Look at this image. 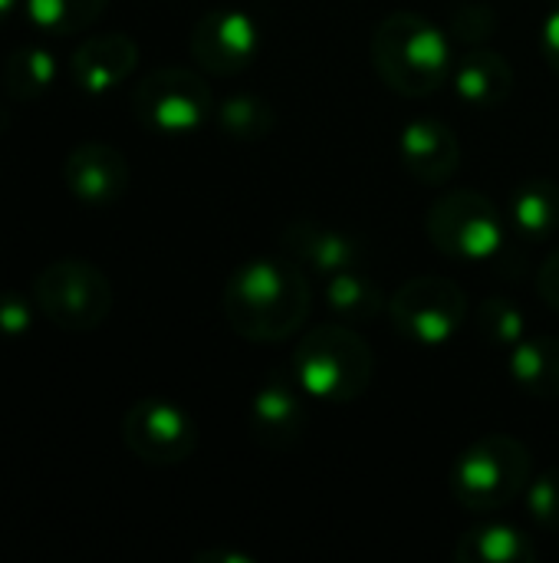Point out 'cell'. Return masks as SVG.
<instances>
[{
    "instance_id": "obj_31",
    "label": "cell",
    "mask_w": 559,
    "mask_h": 563,
    "mask_svg": "<svg viewBox=\"0 0 559 563\" xmlns=\"http://www.w3.org/2000/svg\"><path fill=\"white\" fill-rule=\"evenodd\" d=\"M13 10H16V0H0V23H3Z\"/></svg>"
},
{
    "instance_id": "obj_18",
    "label": "cell",
    "mask_w": 559,
    "mask_h": 563,
    "mask_svg": "<svg viewBox=\"0 0 559 563\" xmlns=\"http://www.w3.org/2000/svg\"><path fill=\"white\" fill-rule=\"evenodd\" d=\"M458 563H534L537 548L534 541L504 521H484L471 531H465L455 544Z\"/></svg>"
},
{
    "instance_id": "obj_5",
    "label": "cell",
    "mask_w": 559,
    "mask_h": 563,
    "mask_svg": "<svg viewBox=\"0 0 559 563\" xmlns=\"http://www.w3.org/2000/svg\"><path fill=\"white\" fill-rule=\"evenodd\" d=\"M425 234L432 247L455 261H491L507 238L501 208L471 188L438 195L425 211Z\"/></svg>"
},
{
    "instance_id": "obj_28",
    "label": "cell",
    "mask_w": 559,
    "mask_h": 563,
    "mask_svg": "<svg viewBox=\"0 0 559 563\" xmlns=\"http://www.w3.org/2000/svg\"><path fill=\"white\" fill-rule=\"evenodd\" d=\"M537 294L550 310L559 313V247L547 254V261L537 271Z\"/></svg>"
},
{
    "instance_id": "obj_9",
    "label": "cell",
    "mask_w": 559,
    "mask_h": 563,
    "mask_svg": "<svg viewBox=\"0 0 559 563\" xmlns=\"http://www.w3.org/2000/svg\"><path fill=\"white\" fill-rule=\"evenodd\" d=\"M122 442L138 462L171 468L194 455L198 426L168 399H138L122 416Z\"/></svg>"
},
{
    "instance_id": "obj_8",
    "label": "cell",
    "mask_w": 559,
    "mask_h": 563,
    "mask_svg": "<svg viewBox=\"0 0 559 563\" xmlns=\"http://www.w3.org/2000/svg\"><path fill=\"white\" fill-rule=\"evenodd\" d=\"M468 310L471 303L461 284L438 274L412 277L389 297V320L395 333L425 350L451 343L465 327Z\"/></svg>"
},
{
    "instance_id": "obj_13",
    "label": "cell",
    "mask_w": 559,
    "mask_h": 563,
    "mask_svg": "<svg viewBox=\"0 0 559 563\" xmlns=\"http://www.w3.org/2000/svg\"><path fill=\"white\" fill-rule=\"evenodd\" d=\"M280 247L283 254L300 264L306 274H320V277H333L339 271H353L362 267L366 261V247L356 234L323 224V221H290L280 231Z\"/></svg>"
},
{
    "instance_id": "obj_20",
    "label": "cell",
    "mask_w": 559,
    "mask_h": 563,
    "mask_svg": "<svg viewBox=\"0 0 559 563\" xmlns=\"http://www.w3.org/2000/svg\"><path fill=\"white\" fill-rule=\"evenodd\" d=\"M323 297H326V307L349 327L369 323V320L389 313V297L369 274H362V267L339 271V274L326 277Z\"/></svg>"
},
{
    "instance_id": "obj_19",
    "label": "cell",
    "mask_w": 559,
    "mask_h": 563,
    "mask_svg": "<svg viewBox=\"0 0 559 563\" xmlns=\"http://www.w3.org/2000/svg\"><path fill=\"white\" fill-rule=\"evenodd\" d=\"M507 221L524 241H550L559 231V185L550 178H527L507 201Z\"/></svg>"
},
{
    "instance_id": "obj_10",
    "label": "cell",
    "mask_w": 559,
    "mask_h": 563,
    "mask_svg": "<svg viewBox=\"0 0 559 563\" xmlns=\"http://www.w3.org/2000/svg\"><path fill=\"white\" fill-rule=\"evenodd\" d=\"M264 49L260 23L237 7H217L208 10L188 36V53L194 66L208 76H237L250 69V63Z\"/></svg>"
},
{
    "instance_id": "obj_15",
    "label": "cell",
    "mask_w": 559,
    "mask_h": 563,
    "mask_svg": "<svg viewBox=\"0 0 559 563\" xmlns=\"http://www.w3.org/2000/svg\"><path fill=\"white\" fill-rule=\"evenodd\" d=\"M135 63H138V46L128 33H99V36H86L76 46L69 59V73L76 89H82L86 96H105L132 76Z\"/></svg>"
},
{
    "instance_id": "obj_29",
    "label": "cell",
    "mask_w": 559,
    "mask_h": 563,
    "mask_svg": "<svg viewBox=\"0 0 559 563\" xmlns=\"http://www.w3.org/2000/svg\"><path fill=\"white\" fill-rule=\"evenodd\" d=\"M540 46H544V59L550 63V69L559 76V7L547 13L544 30H540Z\"/></svg>"
},
{
    "instance_id": "obj_14",
    "label": "cell",
    "mask_w": 559,
    "mask_h": 563,
    "mask_svg": "<svg viewBox=\"0 0 559 563\" xmlns=\"http://www.w3.org/2000/svg\"><path fill=\"white\" fill-rule=\"evenodd\" d=\"M63 181L82 205H115L128 191V158L109 142H79L63 162Z\"/></svg>"
},
{
    "instance_id": "obj_17",
    "label": "cell",
    "mask_w": 559,
    "mask_h": 563,
    "mask_svg": "<svg viewBox=\"0 0 559 563\" xmlns=\"http://www.w3.org/2000/svg\"><path fill=\"white\" fill-rule=\"evenodd\" d=\"M507 373L521 393L540 402L559 399V336H524L507 350Z\"/></svg>"
},
{
    "instance_id": "obj_6",
    "label": "cell",
    "mask_w": 559,
    "mask_h": 563,
    "mask_svg": "<svg viewBox=\"0 0 559 563\" xmlns=\"http://www.w3.org/2000/svg\"><path fill=\"white\" fill-rule=\"evenodd\" d=\"M132 115L148 132L191 135L214 115V92L188 66H158L132 89Z\"/></svg>"
},
{
    "instance_id": "obj_2",
    "label": "cell",
    "mask_w": 559,
    "mask_h": 563,
    "mask_svg": "<svg viewBox=\"0 0 559 563\" xmlns=\"http://www.w3.org/2000/svg\"><path fill=\"white\" fill-rule=\"evenodd\" d=\"M369 56L379 79L409 99L435 96L455 69L451 36L415 10H392L382 16L372 30Z\"/></svg>"
},
{
    "instance_id": "obj_24",
    "label": "cell",
    "mask_w": 559,
    "mask_h": 563,
    "mask_svg": "<svg viewBox=\"0 0 559 563\" xmlns=\"http://www.w3.org/2000/svg\"><path fill=\"white\" fill-rule=\"evenodd\" d=\"M478 333L497 350H514L527 336V317L511 297H484L478 303Z\"/></svg>"
},
{
    "instance_id": "obj_25",
    "label": "cell",
    "mask_w": 559,
    "mask_h": 563,
    "mask_svg": "<svg viewBox=\"0 0 559 563\" xmlns=\"http://www.w3.org/2000/svg\"><path fill=\"white\" fill-rule=\"evenodd\" d=\"M524 501H527L530 518L544 531H559V468H547L537 478H530Z\"/></svg>"
},
{
    "instance_id": "obj_4",
    "label": "cell",
    "mask_w": 559,
    "mask_h": 563,
    "mask_svg": "<svg viewBox=\"0 0 559 563\" xmlns=\"http://www.w3.org/2000/svg\"><path fill=\"white\" fill-rule=\"evenodd\" d=\"M534 478L530 449L504 432L481 435L471 442L448 472L451 498L471 515H494L514 505Z\"/></svg>"
},
{
    "instance_id": "obj_3",
    "label": "cell",
    "mask_w": 559,
    "mask_h": 563,
    "mask_svg": "<svg viewBox=\"0 0 559 563\" xmlns=\"http://www.w3.org/2000/svg\"><path fill=\"white\" fill-rule=\"evenodd\" d=\"M290 369L313 402L349 406L372 386L376 356L349 323H326L300 336Z\"/></svg>"
},
{
    "instance_id": "obj_1",
    "label": "cell",
    "mask_w": 559,
    "mask_h": 563,
    "mask_svg": "<svg viewBox=\"0 0 559 563\" xmlns=\"http://www.w3.org/2000/svg\"><path fill=\"white\" fill-rule=\"evenodd\" d=\"M221 310L237 336L250 343H283L306 327L313 290L306 271L290 257H250L231 271Z\"/></svg>"
},
{
    "instance_id": "obj_12",
    "label": "cell",
    "mask_w": 559,
    "mask_h": 563,
    "mask_svg": "<svg viewBox=\"0 0 559 563\" xmlns=\"http://www.w3.org/2000/svg\"><path fill=\"white\" fill-rule=\"evenodd\" d=\"M399 158L415 181L428 188L448 185L461 168L458 132L438 115H415L399 132Z\"/></svg>"
},
{
    "instance_id": "obj_21",
    "label": "cell",
    "mask_w": 559,
    "mask_h": 563,
    "mask_svg": "<svg viewBox=\"0 0 559 563\" xmlns=\"http://www.w3.org/2000/svg\"><path fill=\"white\" fill-rule=\"evenodd\" d=\"M53 82H56V59L46 46L23 43L3 63V89L20 102H33L46 96Z\"/></svg>"
},
{
    "instance_id": "obj_30",
    "label": "cell",
    "mask_w": 559,
    "mask_h": 563,
    "mask_svg": "<svg viewBox=\"0 0 559 563\" xmlns=\"http://www.w3.org/2000/svg\"><path fill=\"white\" fill-rule=\"evenodd\" d=\"M194 561L198 563H254L250 558H244V554H224V551H204V554H198Z\"/></svg>"
},
{
    "instance_id": "obj_22",
    "label": "cell",
    "mask_w": 559,
    "mask_h": 563,
    "mask_svg": "<svg viewBox=\"0 0 559 563\" xmlns=\"http://www.w3.org/2000/svg\"><path fill=\"white\" fill-rule=\"evenodd\" d=\"M214 122L234 142H260L277 129V109L264 96L234 92L214 106Z\"/></svg>"
},
{
    "instance_id": "obj_11",
    "label": "cell",
    "mask_w": 559,
    "mask_h": 563,
    "mask_svg": "<svg viewBox=\"0 0 559 563\" xmlns=\"http://www.w3.org/2000/svg\"><path fill=\"white\" fill-rule=\"evenodd\" d=\"M306 402H310V396L297 383L293 369L290 366L273 369L250 399V419H247L250 439L270 452L293 449L310 426V406Z\"/></svg>"
},
{
    "instance_id": "obj_27",
    "label": "cell",
    "mask_w": 559,
    "mask_h": 563,
    "mask_svg": "<svg viewBox=\"0 0 559 563\" xmlns=\"http://www.w3.org/2000/svg\"><path fill=\"white\" fill-rule=\"evenodd\" d=\"M33 307H36V300L3 290L0 294V336H23L33 327V317H36Z\"/></svg>"
},
{
    "instance_id": "obj_26",
    "label": "cell",
    "mask_w": 559,
    "mask_h": 563,
    "mask_svg": "<svg viewBox=\"0 0 559 563\" xmlns=\"http://www.w3.org/2000/svg\"><path fill=\"white\" fill-rule=\"evenodd\" d=\"M494 30H497V13L488 3H465L451 13L448 36L461 43H484L494 36Z\"/></svg>"
},
{
    "instance_id": "obj_23",
    "label": "cell",
    "mask_w": 559,
    "mask_h": 563,
    "mask_svg": "<svg viewBox=\"0 0 559 563\" xmlns=\"http://www.w3.org/2000/svg\"><path fill=\"white\" fill-rule=\"evenodd\" d=\"M105 7L109 0H26L33 26L49 36H76L89 30L105 13Z\"/></svg>"
},
{
    "instance_id": "obj_16",
    "label": "cell",
    "mask_w": 559,
    "mask_h": 563,
    "mask_svg": "<svg viewBox=\"0 0 559 563\" xmlns=\"http://www.w3.org/2000/svg\"><path fill=\"white\" fill-rule=\"evenodd\" d=\"M451 86L465 106L494 109V106L507 102L514 92V66L504 53L488 49V46H474L455 63Z\"/></svg>"
},
{
    "instance_id": "obj_7",
    "label": "cell",
    "mask_w": 559,
    "mask_h": 563,
    "mask_svg": "<svg viewBox=\"0 0 559 563\" xmlns=\"http://www.w3.org/2000/svg\"><path fill=\"white\" fill-rule=\"evenodd\" d=\"M33 300L53 327L89 333L112 313V284L89 261H56L36 274Z\"/></svg>"
}]
</instances>
